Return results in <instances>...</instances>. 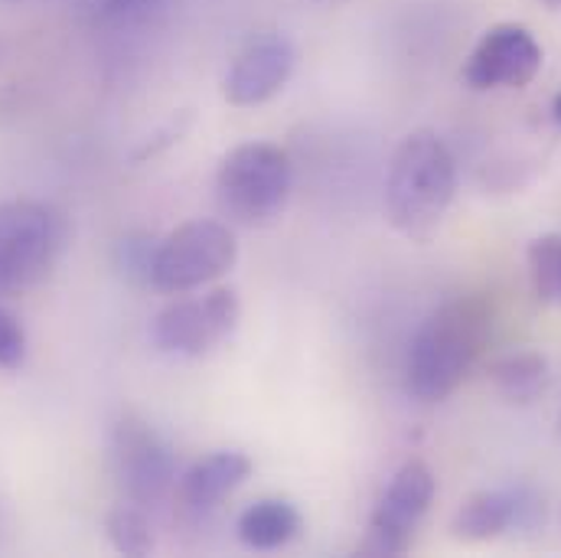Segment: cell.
I'll return each instance as SVG.
<instances>
[{
	"label": "cell",
	"mask_w": 561,
	"mask_h": 558,
	"mask_svg": "<svg viewBox=\"0 0 561 558\" xmlns=\"http://www.w3.org/2000/svg\"><path fill=\"white\" fill-rule=\"evenodd\" d=\"M490 333V310L480 297L440 304L419 327L409 350V392L419 402H444L473 369Z\"/></svg>",
	"instance_id": "6da1fadb"
},
{
	"label": "cell",
	"mask_w": 561,
	"mask_h": 558,
	"mask_svg": "<svg viewBox=\"0 0 561 558\" xmlns=\"http://www.w3.org/2000/svg\"><path fill=\"white\" fill-rule=\"evenodd\" d=\"M454 193L457 163L437 135L415 132L396 147L386 176V216L402 236L415 242L431 239Z\"/></svg>",
	"instance_id": "7a4b0ae2"
},
{
	"label": "cell",
	"mask_w": 561,
	"mask_h": 558,
	"mask_svg": "<svg viewBox=\"0 0 561 558\" xmlns=\"http://www.w3.org/2000/svg\"><path fill=\"white\" fill-rule=\"evenodd\" d=\"M294 186L290 157L275 144H239L229 150L216 173V196L229 219L262 226L275 219Z\"/></svg>",
	"instance_id": "3957f363"
},
{
	"label": "cell",
	"mask_w": 561,
	"mask_h": 558,
	"mask_svg": "<svg viewBox=\"0 0 561 558\" xmlns=\"http://www.w3.org/2000/svg\"><path fill=\"white\" fill-rule=\"evenodd\" d=\"M239 259V242L226 223L190 219L176 226L150 259V287L160 294H190L229 275Z\"/></svg>",
	"instance_id": "277c9868"
},
{
	"label": "cell",
	"mask_w": 561,
	"mask_h": 558,
	"mask_svg": "<svg viewBox=\"0 0 561 558\" xmlns=\"http://www.w3.org/2000/svg\"><path fill=\"white\" fill-rule=\"evenodd\" d=\"M66 242L62 216L36 200L0 206V294H16L56 265Z\"/></svg>",
	"instance_id": "5b68a950"
},
{
	"label": "cell",
	"mask_w": 561,
	"mask_h": 558,
	"mask_svg": "<svg viewBox=\"0 0 561 558\" xmlns=\"http://www.w3.org/2000/svg\"><path fill=\"white\" fill-rule=\"evenodd\" d=\"M239 314L242 307L236 291L213 287L199 297H180L167 304L150 323V340L160 353L196 360L232 337Z\"/></svg>",
	"instance_id": "8992f818"
},
{
	"label": "cell",
	"mask_w": 561,
	"mask_h": 558,
	"mask_svg": "<svg viewBox=\"0 0 561 558\" xmlns=\"http://www.w3.org/2000/svg\"><path fill=\"white\" fill-rule=\"evenodd\" d=\"M112 467L125 497L138 506H157L176 487V457L170 444L138 415H122L112 431Z\"/></svg>",
	"instance_id": "52a82bcc"
},
{
	"label": "cell",
	"mask_w": 561,
	"mask_h": 558,
	"mask_svg": "<svg viewBox=\"0 0 561 558\" xmlns=\"http://www.w3.org/2000/svg\"><path fill=\"white\" fill-rule=\"evenodd\" d=\"M434 490L437 483L424 460L402 464L373 513V523L359 553L363 556H402L412 546V536L434 500Z\"/></svg>",
	"instance_id": "ba28073f"
},
{
	"label": "cell",
	"mask_w": 561,
	"mask_h": 558,
	"mask_svg": "<svg viewBox=\"0 0 561 558\" xmlns=\"http://www.w3.org/2000/svg\"><path fill=\"white\" fill-rule=\"evenodd\" d=\"M542 69V46L536 36L519 23H500L483 33V39L473 46L463 82L477 92L486 89H523L529 86Z\"/></svg>",
	"instance_id": "9c48e42d"
},
{
	"label": "cell",
	"mask_w": 561,
	"mask_h": 558,
	"mask_svg": "<svg viewBox=\"0 0 561 558\" xmlns=\"http://www.w3.org/2000/svg\"><path fill=\"white\" fill-rule=\"evenodd\" d=\"M294 46L280 33L255 36L232 62L226 76V99L239 109L262 105L275 99L294 72Z\"/></svg>",
	"instance_id": "30bf717a"
},
{
	"label": "cell",
	"mask_w": 561,
	"mask_h": 558,
	"mask_svg": "<svg viewBox=\"0 0 561 558\" xmlns=\"http://www.w3.org/2000/svg\"><path fill=\"white\" fill-rule=\"evenodd\" d=\"M252 474V460L242 451H216L196 464H190L173 487V500L180 516L206 520L213 516L226 497H232Z\"/></svg>",
	"instance_id": "8fae6325"
},
{
	"label": "cell",
	"mask_w": 561,
	"mask_h": 558,
	"mask_svg": "<svg viewBox=\"0 0 561 558\" xmlns=\"http://www.w3.org/2000/svg\"><path fill=\"white\" fill-rule=\"evenodd\" d=\"M300 526H304V520H300L297 506L280 497H262V500L249 503L236 520L239 543L252 553L284 549L287 543H294L300 536Z\"/></svg>",
	"instance_id": "7c38bea8"
},
{
	"label": "cell",
	"mask_w": 561,
	"mask_h": 558,
	"mask_svg": "<svg viewBox=\"0 0 561 558\" xmlns=\"http://www.w3.org/2000/svg\"><path fill=\"white\" fill-rule=\"evenodd\" d=\"M519 493H510V490H480L473 497L463 500V506L457 510L450 529L457 539H467V543H486V539H496L503 536L516 520H519Z\"/></svg>",
	"instance_id": "4fadbf2b"
},
{
	"label": "cell",
	"mask_w": 561,
	"mask_h": 558,
	"mask_svg": "<svg viewBox=\"0 0 561 558\" xmlns=\"http://www.w3.org/2000/svg\"><path fill=\"white\" fill-rule=\"evenodd\" d=\"M493 383L510 402H533L546 389V360L536 353H513L493 366Z\"/></svg>",
	"instance_id": "5bb4252c"
},
{
	"label": "cell",
	"mask_w": 561,
	"mask_h": 558,
	"mask_svg": "<svg viewBox=\"0 0 561 558\" xmlns=\"http://www.w3.org/2000/svg\"><path fill=\"white\" fill-rule=\"evenodd\" d=\"M529 278L546 304L561 307V236H542L529 246Z\"/></svg>",
	"instance_id": "9a60e30c"
},
{
	"label": "cell",
	"mask_w": 561,
	"mask_h": 558,
	"mask_svg": "<svg viewBox=\"0 0 561 558\" xmlns=\"http://www.w3.org/2000/svg\"><path fill=\"white\" fill-rule=\"evenodd\" d=\"M105 529H108L112 546L125 556H147L153 549V533H150V523L144 516V506H138V503L112 510Z\"/></svg>",
	"instance_id": "2e32d148"
},
{
	"label": "cell",
	"mask_w": 561,
	"mask_h": 558,
	"mask_svg": "<svg viewBox=\"0 0 561 558\" xmlns=\"http://www.w3.org/2000/svg\"><path fill=\"white\" fill-rule=\"evenodd\" d=\"M167 0H85V13L95 26L131 30L163 10Z\"/></svg>",
	"instance_id": "e0dca14e"
},
{
	"label": "cell",
	"mask_w": 561,
	"mask_h": 558,
	"mask_svg": "<svg viewBox=\"0 0 561 558\" xmlns=\"http://www.w3.org/2000/svg\"><path fill=\"white\" fill-rule=\"evenodd\" d=\"M26 360V330L16 314L0 307V369H20Z\"/></svg>",
	"instance_id": "ac0fdd59"
},
{
	"label": "cell",
	"mask_w": 561,
	"mask_h": 558,
	"mask_svg": "<svg viewBox=\"0 0 561 558\" xmlns=\"http://www.w3.org/2000/svg\"><path fill=\"white\" fill-rule=\"evenodd\" d=\"M556 122H559V125H561V95H559V99H556Z\"/></svg>",
	"instance_id": "d6986e66"
},
{
	"label": "cell",
	"mask_w": 561,
	"mask_h": 558,
	"mask_svg": "<svg viewBox=\"0 0 561 558\" xmlns=\"http://www.w3.org/2000/svg\"><path fill=\"white\" fill-rule=\"evenodd\" d=\"M546 3H549V7H561V0H546Z\"/></svg>",
	"instance_id": "ffe728a7"
},
{
	"label": "cell",
	"mask_w": 561,
	"mask_h": 558,
	"mask_svg": "<svg viewBox=\"0 0 561 558\" xmlns=\"http://www.w3.org/2000/svg\"><path fill=\"white\" fill-rule=\"evenodd\" d=\"M0 3H26V0H0Z\"/></svg>",
	"instance_id": "44dd1931"
}]
</instances>
